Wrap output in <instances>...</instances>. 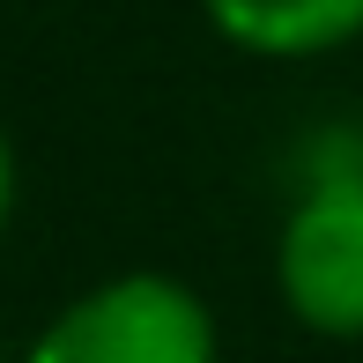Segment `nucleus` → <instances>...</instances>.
I'll use <instances>...</instances> for the list:
<instances>
[{"instance_id":"f257e3e1","label":"nucleus","mask_w":363,"mask_h":363,"mask_svg":"<svg viewBox=\"0 0 363 363\" xmlns=\"http://www.w3.org/2000/svg\"><path fill=\"white\" fill-rule=\"evenodd\" d=\"M274 296L304 334L363 341V141H311L282 238H274Z\"/></svg>"},{"instance_id":"f03ea898","label":"nucleus","mask_w":363,"mask_h":363,"mask_svg":"<svg viewBox=\"0 0 363 363\" xmlns=\"http://www.w3.org/2000/svg\"><path fill=\"white\" fill-rule=\"evenodd\" d=\"M216 311L193 282L156 267L111 274L45 319L23 363H216Z\"/></svg>"},{"instance_id":"7ed1b4c3","label":"nucleus","mask_w":363,"mask_h":363,"mask_svg":"<svg viewBox=\"0 0 363 363\" xmlns=\"http://www.w3.org/2000/svg\"><path fill=\"white\" fill-rule=\"evenodd\" d=\"M201 15L252 60H319L363 38V0H201Z\"/></svg>"},{"instance_id":"20e7f679","label":"nucleus","mask_w":363,"mask_h":363,"mask_svg":"<svg viewBox=\"0 0 363 363\" xmlns=\"http://www.w3.org/2000/svg\"><path fill=\"white\" fill-rule=\"evenodd\" d=\"M8 216H15V148L0 134V230H8Z\"/></svg>"}]
</instances>
